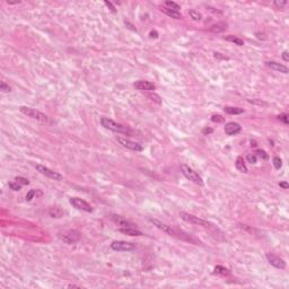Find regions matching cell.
<instances>
[{
  "label": "cell",
  "instance_id": "cell-1",
  "mask_svg": "<svg viewBox=\"0 0 289 289\" xmlns=\"http://www.w3.org/2000/svg\"><path fill=\"white\" fill-rule=\"evenodd\" d=\"M101 124L105 129H108L111 131H114V132H120V134H130V130L128 126L120 124V123L115 122V121H113L112 119H108V118H101Z\"/></svg>",
  "mask_w": 289,
  "mask_h": 289
},
{
  "label": "cell",
  "instance_id": "cell-2",
  "mask_svg": "<svg viewBox=\"0 0 289 289\" xmlns=\"http://www.w3.org/2000/svg\"><path fill=\"white\" fill-rule=\"evenodd\" d=\"M19 111L22 112L24 115H26V116L32 118V119H34V120H37V121L46 122V121L49 120L48 115H45L44 113H42V112L38 111V110L28 108V106H20V108H19Z\"/></svg>",
  "mask_w": 289,
  "mask_h": 289
},
{
  "label": "cell",
  "instance_id": "cell-3",
  "mask_svg": "<svg viewBox=\"0 0 289 289\" xmlns=\"http://www.w3.org/2000/svg\"><path fill=\"white\" fill-rule=\"evenodd\" d=\"M181 170H182V173H183V175H184L188 180L192 181L193 183H196L198 185H201V186L203 185V180H202V177L196 173V170H192L190 166L183 164V165H181Z\"/></svg>",
  "mask_w": 289,
  "mask_h": 289
},
{
  "label": "cell",
  "instance_id": "cell-4",
  "mask_svg": "<svg viewBox=\"0 0 289 289\" xmlns=\"http://www.w3.org/2000/svg\"><path fill=\"white\" fill-rule=\"evenodd\" d=\"M82 237V234L76 229H69L63 233H59V238L67 244H74L78 242Z\"/></svg>",
  "mask_w": 289,
  "mask_h": 289
},
{
  "label": "cell",
  "instance_id": "cell-5",
  "mask_svg": "<svg viewBox=\"0 0 289 289\" xmlns=\"http://www.w3.org/2000/svg\"><path fill=\"white\" fill-rule=\"evenodd\" d=\"M180 217H181L184 221L193 224V225H198V226H202V227L210 226V224H209L207 220H204V219L200 218V217H196V216L194 215H191V214H188V212L181 211L180 212Z\"/></svg>",
  "mask_w": 289,
  "mask_h": 289
},
{
  "label": "cell",
  "instance_id": "cell-6",
  "mask_svg": "<svg viewBox=\"0 0 289 289\" xmlns=\"http://www.w3.org/2000/svg\"><path fill=\"white\" fill-rule=\"evenodd\" d=\"M35 168H36L41 174L45 175L46 177L51 178V180H54V181H61L63 178V176L58 172H54V170H50L49 167H45L43 165H40V164H36L35 165Z\"/></svg>",
  "mask_w": 289,
  "mask_h": 289
},
{
  "label": "cell",
  "instance_id": "cell-7",
  "mask_svg": "<svg viewBox=\"0 0 289 289\" xmlns=\"http://www.w3.org/2000/svg\"><path fill=\"white\" fill-rule=\"evenodd\" d=\"M111 248L118 252H128V251H132L136 248L134 243L126 241H115L111 244Z\"/></svg>",
  "mask_w": 289,
  "mask_h": 289
},
{
  "label": "cell",
  "instance_id": "cell-8",
  "mask_svg": "<svg viewBox=\"0 0 289 289\" xmlns=\"http://www.w3.org/2000/svg\"><path fill=\"white\" fill-rule=\"evenodd\" d=\"M118 141L120 142V144H122L123 147L130 149V150H134V152H142L144 150V146L139 142H136V141L129 140L126 138L122 137H118Z\"/></svg>",
  "mask_w": 289,
  "mask_h": 289
},
{
  "label": "cell",
  "instance_id": "cell-9",
  "mask_svg": "<svg viewBox=\"0 0 289 289\" xmlns=\"http://www.w3.org/2000/svg\"><path fill=\"white\" fill-rule=\"evenodd\" d=\"M69 202H70V204H72L76 209H79V210H82V211H86V212L93 211L92 206H90L88 202H86L85 200L80 199V198H70Z\"/></svg>",
  "mask_w": 289,
  "mask_h": 289
},
{
  "label": "cell",
  "instance_id": "cell-10",
  "mask_svg": "<svg viewBox=\"0 0 289 289\" xmlns=\"http://www.w3.org/2000/svg\"><path fill=\"white\" fill-rule=\"evenodd\" d=\"M267 260H268V262H269L271 265H273V267L277 268V269H285V268H286L285 260L280 259L279 256L274 255V254H270V253H268V254H267Z\"/></svg>",
  "mask_w": 289,
  "mask_h": 289
},
{
  "label": "cell",
  "instance_id": "cell-11",
  "mask_svg": "<svg viewBox=\"0 0 289 289\" xmlns=\"http://www.w3.org/2000/svg\"><path fill=\"white\" fill-rule=\"evenodd\" d=\"M111 218L115 224H118L119 226H121V228H136V225H134V224H132V222L129 221V220H126L122 216L112 215Z\"/></svg>",
  "mask_w": 289,
  "mask_h": 289
},
{
  "label": "cell",
  "instance_id": "cell-12",
  "mask_svg": "<svg viewBox=\"0 0 289 289\" xmlns=\"http://www.w3.org/2000/svg\"><path fill=\"white\" fill-rule=\"evenodd\" d=\"M134 87L139 90H154L156 88V86L152 82L147 80H138L134 84Z\"/></svg>",
  "mask_w": 289,
  "mask_h": 289
},
{
  "label": "cell",
  "instance_id": "cell-13",
  "mask_svg": "<svg viewBox=\"0 0 289 289\" xmlns=\"http://www.w3.org/2000/svg\"><path fill=\"white\" fill-rule=\"evenodd\" d=\"M241 130H242V126L236 122H228L226 123V126H225V132H226V134H228V136H234V134L241 132Z\"/></svg>",
  "mask_w": 289,
  "mask_h": 289
},
{
  "label": "cell",
  "instance_id": "cell-14",
  "mask_svg": "<svg viewBox=\"0 0 289 289\" xmlns=\"http://www.w3.org/2000/svg\"><path fill=\"white\" fill-rule=\"evenodd\" d=\"M149 221L152 222V224H154L157 228H159L160 230H163V232H165V233H167L168 235H174V230L172 229L170 226H167L166 224H164V222L159 221V220H157V219H152V218H149Z\"/></svg>",
  "mask_w": 289,
  "mask_h": 289
},
{
  "label": "cell",
  "instance_id": "cell-15",
  "mask_svg": "<svg viewBox=\"0 0 289 289\" xmlns=\"http://www.w3.org/2000/svg\"><path fill=\"white\" fill-rule=\"evenodd\" d=\"M267 66L274 71H278V72H281V74H288V68L281 64V63H278L276 61H268Z\"/></svg>",
  "mask_w": 289,
  "mask_h": 289
},
{
  "label": "cell",
  "instance_id": "cell-16",
  "mask_svg": "<svg viewBox=\"0 0 289 289\" xmlns=\"http://www.w3.org/2000/svg\"><path fill=\"white\" fill-rule=\"evenodd\" d=\"M160 10L163 11L164 14H166L167 16H170V17H172V18L174 19H182L183 18V16H182V14L180 13V11H176V10H172V9H168V8L166 7H160Z\"/></svg>",
  "mask_w": 289,
  "mask_h": 289
},
{
  "label": "cell",
  "instance_id": "cell-17",
  "mask_svg": "<svg viewBox=\"0 0 289 289\" xmlns=\"http://www.w3.org/2000/svg\"><path fill=\"white\" fill-rule=\"evenodd\" d=\"M227 28V23L225 22H219L217 24H214V25L210 27V32L212 33H221Z\"/></svg>",
  "mask_w": 289,
  "mask_h": 289
},
{
  "label": "cell",
  "instance_id": "cell-18",
  "mask_svg": "<svg viewBox=\"0 0 289 289\" xmlns=\"http://www.w3.org/2000/svg\"><path fill=\"white\" fill-rule=\"evenodd\" d=\"M120 232L126 235H130V236H141L142 235V233L137 228H120Z\"/></svg>",
  "mask_w": 289,
  "mask_h": 289
},
{
  "label": "cell",
  "instance_id": "cell-19",
  "mask_svg": "<svg viewBox=\"0 0 289 289\" xmlns=\"http://www.w3.org/2000/svg\"><path fill=\"white\" fill-rule=\"evenodd\" d=\"M235 166H236V168H237L241 173H247L248 170H247V167H246V165H245L244 158H243V157H238L237 159H236Z\"/></svg>",
  "mask_w": 289,
  "mask_h": 289
},
{
  "label": "cell",
  "instance_id": "cell-20",
  "mask_svg": "<svg viewBox=\"0 0 289 289\" xmlns=\"http://www.w3.org/2000/svg\"><path fill=\"white\" fill-rule=\"evenodd\" d=\"M49 215L51 216L52 218H61L63 211L59 207H51L49 209Z\"/></svg>",
  "mask_w": 289,
  "mask_h": 289
},
{
  "label": "cell",
  "instance_id": "cell-21",
  "mask_svg": "<svg viewBox=\"0 0 289 289\" xmlns=\"http://www.w3.org/2000/svg\"><path fill=\"white\" fill-rule=\"evenodd\" d=\"M224 110H225V112H226L227 114H232V115L242 114V113H244V108H234V106H225Z\"/></svg>",
  "mask_w": 289,
  "mask_h": 289
},
{
  "label": "cell",
  "instance_id": "cell-22",
  "mask_svg": "<svg viewBox=\"0 0 289 289\" xmlns=\"http://www.w3.org/2000/svg\"><path fill=\"white\" fill-rule=\"evenodd\" d=\"M225 40L233 42V43H235V44H237V45H244V41H243V40H241V38L237 36H234V35H228V36L225 37Z\"/></svg>",
  "mask_w": 289,
  "mask_h": 289
},
{
  "label": "cell",
  "instance_id": "cell-23",
  "mask_svg": "<svg viewBox=\"0 0 289 289\" xmlns=\"http://www.w3.org/2000/svg\"><path fill=\"white\" fill-rule=\"evenodd\" d=\"M164 7L168 8V9H172V10H176V11H180V9H181L180 5H177L176 2H173V1H165Z\"/></svg>",
  "mask_w": 289,
  "mask_h": 289
},
{
  "label": "cell",
  "instance_id": "cell-24",
  "mask_svg": "<svg viewBox=\"0 0 289 289\" xmlns=\"http://www.w3.org/2000/svg\"><path fill=\"white\" fill-rule=\"evenodd\" d=\"M215 273L222 274V276H228L230 272L228 269H226V268L221 267V265H217V267L215 268Z\"/></svg>",
  "mask_w": 289,
  "mask_h": 289
},
{
  "label": "cell",
  "instance_id": "cell-25",
  "mask_svg": "<svg viewBox=\"0 0 289 289\" xmlns=\"http://www.w3.org/2000/svg\"><path fill=\"white\" fill-rule=\"evenodd\" d=\"M190 14V17L193 19V20H201V18H202V15H201L199 11L194 10V9H191V10L189 11Z\"/></svg>",
  "mask_w": 289,
  "mask_h": 289
},
{
  "label": "cell",
  "instance_id": "cell-26",
  "mask_svg": "<svg viewBox=\"0 0 289 289\" xmlns=\"http://www.w3.org/2000/svg\"><path fill=\"white\" fill-rule=\"evenodd\" d=\"M9 188H10L11 190H14V191H19V190L22 189V184H19L18 182H10L9 184Z\"/></svg>",
  "mask_w": 289,
  "mask_h": 289
},
{
  "label": "cell",
  "instance_id": "cell-27",
  "mask_svg": "<svg viewBox=\"0 0 289 289\" xmlns=\"http://www.w3.org/2000/svg\"><path fill=\"white\" fill-rule=\"evenodd\" d=\"M272 162H273V166L276 167L277 170H280V168H281L282 160H281V158H280V157H274Z\"/></svg>",
  "mask_w": 289,
  "mask_h": 289
},
{
  "label": "cell",
  "instance_id": "cell-28",
  "mask_svg": "<svg viewBox=\"0 0 289 289\" xmlns=\"http://www.w3.org/2000/svg\"><path fill=\"white\" fill-rule=\"evenodd\" d=\"M15 181L18 182L19 184H22V185H28V184H30V181L25 177H22V176H17V177H15Z\"/></svg>",
  "mask_w": 289,
  "mask_h": 289
},
{
  "label": "cell",
  "instance_id": "cell-29",
  "mask_svg": "<svg viewBox=\"0 0 289 289\" xmlns=\"http://www.w3.org/2000/svg\"><path fill=\"white\" fill-rule=\"evenodd\" d=\"M255 156L256 157L259 156V157H261L262 159H268V158H269V156L267 155V152H264V150H261V149H258V150H256Z\"/></svg>",
  "mask_w": 289,
  "mask_h": 289
},
{
  "label": "cell",
  "instance_id": "cell-30",
  "mask_svg": "<svg viewBox=\"0 0 289 289\" xmlns=\"http://www.w3.org/2000/svg\"><path fill=\"white\" fill-rule=\"evenodd\" d=\"M0 89H1L4 93H9V92L11 90L10 86L7 85L6 82H1V84H0Z\"/></svg>",
  "mask_w": 289,
  "mask_h": 289
},
{
  "label": "cell",
  "instance_id": "cell-31",
  "mask_svg": "<svg viewBox=\"0 0 289 289\" xmlns=\"http://www.w3.org/2000/svg\"><path fill=\"white\" fill-rule=\"evenodd\" d=\"M246 160H247L250 164H255L256 160H258V157H256L254 154H248V155L246 156Z\"/></svg>",
  "mask_w": 289,
  "mask_h": 289
},
{
  "label": "cell",
  "instance_id": "cell-32",
  "mask_svg": "<svg viewBox=\"0 0 289 289\" xmlns=\"http://www.w3.org/2000/svg\"><path fill=\"white\" fill-rule=\"evenodd\" d=\"M248 102L252 104H258V105H263V106H267L268 103L267 102H263V101L261 100H248Z\"/></svg>",
  "mask_w": 289,
  "mask_h": 289
},
{
  "label": "cell",
  "instance_id": "cell-33",
  "mask_svg": "<svg viewBox=\"0 0 289 289\" xmlns=\"http://www.w3.org/2000/svg\"><path fill=\"white\" fill-rule=\"evenodd\" d=\"M211 121L212 122H222L224 121V118H222L221 115H212L211 116Z\"/></svg>",
  "mask_w": 289,
  "mask_h": 289
},
{
  "label": "cell",
  "instance_id": "cell-34",
  "mask_svg": "<svg viewBox=\"0 0 289 289\" xmlns=\"http://www.w3.org/2000/svg\"><path fill=\"white\" fill-rule=\"evenodd\" d=\"M35 193H36V191H35V190H31L30 192L26 194V200H27V201L32 200V199H33V196H35Z\"/></svg>",
  "mask_w": 289,
  "mask_h": 289
},
{
  "label": "cell",
  "instance_id": "cell-35",
  "mask_svg": "<svg viewBox=\"0 0 289 289\" xmlns=\"http://www.w3.org/2000/svg\"><path fill=\"white\" fill-rule=\"evenodd\" d=\"M278 119L279 120H281V121H284V123L285 124H288V115L287 114H281V115H279L278 116Z\"/></svg>",
  "mask_w": 289,
  "mask_h": 289
},
{
  "label": "cell",
  "instance_id": "cell-36",
  "mask_svg": "<svg viewBox=\"0 0 289 289\" xmlns=\"http://www.w3.org/2000/svg\"><path fill=\"white\" fill-rule=\"evenodd\" d=\"M286 5H287V1H274V6H277L279 9L286 6Z\"/></svg>",
  "mask_w": 289,
  "mask_h": 289
},
{
  "label": "cell",
  "instance_id": "cell-37",
  "mask_svg": "<svg viewBox=\"0 0 289 289\" xmlns=\"http://www.w3.org/2000/svg\"><path fill=\"white\" fill-rule=\"evenodd\" d=\"M149 97H150V98H152V101H155L156 103H158V104L162 103V101H160V97H159V96H157V95H155V94H154V95H152H152H149Z\"/></svg>",
  "mask_w": 289,
  "mask_h": 289
},
{
  "label": "cell",
  "instance_id": "cell-38",
  "mask_svg": "<svg viewBox=\"0 0 289 289\" xmlns=\"http://www.w3.org/2000/svg\"><path fill=\"white\" fill-rule=\"evenodd\" d=\"M282 59H284V61H286V62H288V61H289L288 51H284V52H282Z\"/></svg>",
  "mask_w": 289,
  "mask_h": 289
},
{
  "label": "cell",
  "instance_id": "cell-39",
  "mask_svg": "<svg viewBox=\"0 0 289 289\" xmlns=\"http://www.w3.org/2000/svg\"><path fill=\"white\" fill-rule=\"evenodd\" d=\"M104 4L106 5V6H108V7H110V8H111V10L113 11V13H116V10H115V7H114V6H113V5L111 4V2H108V1H105V2H104Z\"/></svg>",
  "mask_w": 289,
  "mask_h": 289
},
{
  "label": "cell",
  "instance_id": "cell-40",
  "mask_svg": "<svg viewBox=\"0 0 289 289\" xmlns=\"http://www.w3.org/2000/svg\"><path fill=\"white\" fill-rule=\"evenodd\" d=\"M214 54H215V58H216V59H227L226 57L221 56V53H218V52H215Z\"/></svg>",
  "mask_w": 289,
  "mask_h": 289
},
{
  "label": "cell",
  "instance_id": "cell-41",
  "mask_svg": "<svg viewBox=\"0 0 289 289\" xmlns=\"http://www.w3.org/2000/svg\"><path fill=\"white\" fill-rule=\"evenodd\" d=\"M279 185L281 186V188H284L285 190H287L289 188V185H288V183H287V182H280V183H279Z\"/></svg>",
  "mask_w": 289,
  "mask_h": 289
},
{
  "label": "cell",
  "instance_id": "cell-42",
  "mask_svg": "<svg viewBox=\"0 0 289 289\" xmlns=\"http://www.w3.org/2000/svg\"><path fill=\"white\" fill-rule=\"evenodd\" d=\"M150 37H152V38H157V37H158L157 32H156V31H152V32H150Z\"/></svg>",
  "mask_w": 289,
  "mask_h": 289
},
{
  "label": "cell",
  "instance_id": "cell-43",
  "mask_svg": "<svg viewBox=\"0 0 289 289\" xmlns=\"http://www.w3.org/2000/svg\"><path fill=\"white\" fill-rule=\"evenodd\" d=\"M202 132H203L204 134H211V132H212V129H203V130H202Z\"/></svg>",
  "mask_w": 289,
  "mask_h": 289
}]
</instances>
